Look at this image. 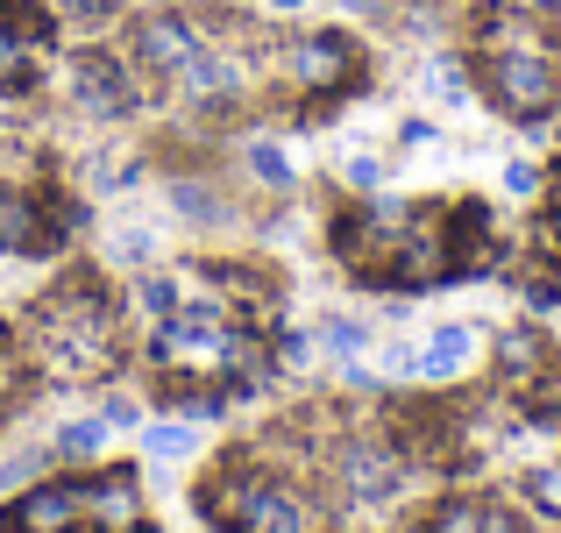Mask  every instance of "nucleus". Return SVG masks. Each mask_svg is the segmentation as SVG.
<instances>
[{"mask_svg":"<svg viewBox=\"0 0 561 533\" xmlns=\"http://www.w3.org/2000/svg\"><path fill=\"white\" fill-rule=\"evenodd\" d=\"M28 355L50 370L57 384H93L122 363V299L100 285L93 271L65 277L57 292H43L28 314Z\"/></svg>","mask_w":561,"mask_h":533,"instance_id":"obj_1","label":"nucleus"},{"mask_svg":"<svg viewBox=\"0 0 561 533\" xmlns=\"http://www.w3.org/2000/svg\"><path fill=\"white\" fill-rule=\"evenodd\" d=\"M199 512L220 533H313V506L256 455H220V469L199 484Z\"/></svg>","mask_w":561,"mask_h":533,"instance_id":"obj_2","label":"nucleus"},{"mask_svg":"<svg viewBox=\"0 0 561 533\" xmlns=\"http://www.w3.org/2000/svg\"><path fill=\"white\" fill-rule=\"evenodd\" d=\"M477 93L491 100L505 122L548 128L561 114V43H526V50H469Z\"/></svg>","mask_w":561,"mask_h":533,"instance_id":"obj_3","label":"nucleus"},{"mask_svg":"<svg viewBox=\"0 0 561 533\" xmlns=\"http://www.w3.org/2000/svg\"><path fill=\"white\" fill-rule=\"evenodd\" d=\"M363 71H370V57H363V43L348 36V29H313V36H299V43L285 50L291 93H306L313 107H328V100L356 93Z\"/></svg>","mask_w":561,"mask_h":533,"instance_id":"obj_4","label":"nucleus"},{"mask_svg":"<svg viewBox=\"0 0 561 533\" xmlns=\"http://www.w3.org/2000/svg\"><path fill=\"white\" fill-rule=\"evenodd\" d=\"M65 86L93 122H128L142 107V79H136V57L122 50H79L65 65Z\"/></svg>","mask_w":561,"mask_h":533,"instance_id":"obj_5","label":"nucleus"},{"mask_svg":"<svg viewBox=\"0 0 561 533\" xmlns=\"http://www.w3.org/2000/svg\"><path fill=\"white\" fill-rule=\"evenodd\" d=\"M334 477H342L348 506H391L405 491V449L383 434H342L334 441Z\"/></svg>","mask_w":561,"mask_h":533,"instance_id":"obj_6","label":"nucleus"},{"mask_svg":"<svg viewBox=\"0 0 561 533\" xmlns=\"http://www.w3.org/2000/svg\"><path fill=\"white\" fill-rule=\"evenodd\" d=\"M71 491H79V506H85V526L142 533V484H136L128 463H85L79 477H71Z\"/></svg>","mask_w":561,"mask_h":533,"instance_id":"obj_7","label":"nucleus"},{"mask_svg":"<svg viewBox=\"0 0 561 533\" xmlns=\"http://www.w3.org/2000/svg\"><path fill=\"white\" fill-rule=\"evenodd\" d=\"M128 57H136L142 71H157V79H179L192 57H199V29L171 8L136 14V22H128Z\"/></svg>","mask_w":561,"mask_h":533,"instance_id":"obj_8","label":"nucleus"},{"mask_svg":"<svg viewBox=\"0 0 561 533\" xmlns=\"http://www.w3.org/2000/svg\"><path fill=\"white\" fill-rule=\"evenodd\" d=\"M79 526H85V506L71 491V477L36 484V491L8 498V512H0V533H79Z\"/></svg>","mask_w":561,"mask_h":533,"instance_id":"obj_9","label":"nucleus"},{"mask_svg":"<svg viewBox=\"0 0 561 533\" xmlns=\"http://www.w3.org/2000/svg\"><path fill=\"white\" fill-rule=\"evenodd\" d=\"M0 249L8 257H50V228H43V192L36 185H0Z\"/></svg>","mask_w":561,"mask_h":533,"instance_id":"obj_10","label":"nucleus"},{"mask_svg":"<svg viewBox=\"0 0 561 533\" xmlns=\"http://www.w3.org/2000/svg\"><path fill=\"white\" fill-rule=\"evenodd\" d=\"M469 363H477V328H469V320H448V328H434L420 342V370H412V377L448 384V377H462Z\"/></svg>","mask_w":561,"mask_h":533,"instance_id":"obj_11","label":"nucleus"},{"mask_svg":"<svg viewBox=\"0 0 561 533\" xmlns=\"http://www.w3.org/2000/svg\"><path fill=\"white\" fill-rule=\"evenodd\" d=\"M548 355H554V342L540 328H505L491 342V363H497V384H505V392H512V384H526L540 363H548Z\"/></svg>","mask_w":561,"mask_h":533,"instance_id":"obj_12","label":"nucleus"},{"mask_svg":"<svg viewBox=\"0 0 561 533\" xmlns=\"http://www.w3.org/2000/svg\"><path fill=\"white\" fill-rule=\"evenodd\" d=\"M179 79H185L192 100H206V107H228V100L242 93V65H234V57H220V50H199Z\"/></svg>","mask_w":561,"mask_h":533,"instance_id":"obj_13","label":"nucleus"},{"mask_svg":"<svg viewBox=\"0 0 561 533\" xmlns=\"http://www.w3.org/2000/svg\"><path fill=\"white\" fill-rule=\"evenodd\" d=\"M0 29H14L22 43L50 50V43H57V8H50V0H0Z\"/></svg>","mask_w":561,"mask_h":533,"instance_id":"obj_14","label":"nucleus"},{"mask_svg":"<svg viewBox=\"0 0 561 533\" xmlns=\"http://www.w3.org/2000/svg\"><path fill=\"white\" fill-rule=\"evenodd\" d=\"M100 449H107V420H65V427H57V441H50V455H57V463H71V469L100 463Z\"/></svg>","mask_w":561,"mask_h":533,"instance_id":"obj_15","label":"nucleus"},{"mask_svg":"<svg viewBox=\"0 0 561 533\" xmlns=\"http://www.w3.org/2000/svg\"><path fill=\"white\" fill-rule=\"evenodd\" d=\"M420 533H483V498H469V491L434 498V512L420 520Z\"/></svg>","mask_w":561,"mask_h":533,"instance_id":"obj_16","label":"nucleus"},{"mask_svg":"<svg viewBox=\"0 0 561 533\" xmlns=\"http://www.w3.org/2000/svg\"><path fill=\"white\" fill-rule=\"evenodd\" d=\"M519 498H526V512H534V520L561 526V463H534L519 477Z\"/></svg>","mask_w":561,"mask_h":533,"instance_id":"obj_17","label":"nucleus"},{"mask_svg":"<svg viewBox=\"0 0 561 533\" xmlns=\"http://www.w3.org/2000/svg\"><path fill=\"white\" fill-rule=\"evenodd\" d=\"M426 93H440L448 107H469L477 100V71L462 57H426Z\"/></svg>","mask_w":561,"mask_h":533,"instance_id":"obj_18","label":"nucleus"},{"mask_svg":"<svg viewBox=\"0 0 561 533\" xmlns=\"http://www.w3.org/2000/svg\"><path fill=\"white\" fill-rule=\"evenodd\" d=\"M28 86H36V43L0 29V93H28Z\"/></svg>","mask_w":561,"mask_h":533,"instance_id":"obj_19","label":"nucleus"},{"mask_svg":"<svg viewBox=\"0 0 561 533\" xmlns=\"http://www.w3.org/2000/svg\"><path fill=\"white\" fill-rule=\"evenodd\" d=\"M242 165H249V178H256V185H271V192H291V185H299V171H291V157L277 150V143H249Z\"/></svg>","mask_w":561,"mask_h":533,"instance_id":"obj_20","label":"nucleus"},{"mask_svg":"<svg viewBox=\"0 0 561 533\" xmlns=\"http://www.w3.org/2000/svg\"><path fill=\"white\" fill-rule=\"evenodd\" d=\"M171 206H179L185 220H228V200H220L214 185H199V178H179V185H171Z\"/></svg>","mask_w":561,"mask_h":533,"instance_id":"obj_21","label":"nucleus"},{"mask_svg":"<svg viewBox=\"0 0 561 533\" xmlns=\"http://www.w3.org/2000/svg\"><path fill=\"white\" fill-rule=\"evenodd\" d=\"M320 349L342 355V363H356V355L370 349V328H363V320H348V314H334V320H320Z\"/></svg>","mask_w":561,"mask_h":533,"instance_id":"obj_22","label":"nucleus"},{"mask_svg":"<svg viewBox=\"0 0 561 533\" xmlns=\"http://www.w3.org/2000/svg\"><path fill=\"white\" fill-rule=\"evenodd\" d=\"M65 22H85V29H107V22H122V0H50Z\"/></svg>","mask_w":561,"mask_h":533,"instance_id":"obj_23","label":"nucleus"},{"mask_svg":"<svg viewBox=\"0 0 561 533\" xmlns=\"http://www.w3.org/2000/svg\"><path fill=\"white\" fill-rule=\"evenodd\" d=\"M142 441H150V455H164V463H179V455H192V427H185V420H157Z\"/></svg>","mask_w":561,"mask_h":533,"instance_id":"obj_24","label":"nucleus"},{"mask_svg":"<svg viewBox=\"0 0 561 533\" xmlns=\"http://www.w3.org/2000/svg\"><path fill=\"white\" fill-rule=\"evenodd\" d=\"M505 192H512V200H534V192H548V171L526 165V157H512V165H505Z\"/></svg>","mask_w":561,"mask_h":533,"instance_id":"obj_25","label":"nucleus"},{"mask_svg":"<svg viewBox=\"0 0 561 533\" xmlns=\"http://www.w3.org/2000/svg\"><path fill=\"white\" fill-rule=\"evenodd\" d=\"M483 533H534L512 498H483Z\"/></svg>","mask_w":561,"mask_h":533,"instance_id":"obj_26","label":"nucleus"},{"mask_svg":"<svg viewBox=\"0 0 561 533\" xmlns=\"http://www.w3.org/2000/svg\"><path fill=\"white\" fill-rule=\"evenodd\" d=\"M142 306H150V314H157V320H164V314H179V306H185V292H179V277H142Z\"/></svg>","mask_w":561,"mask_h":533,"instance_id":"obj_27","label":"nucleus"},{"mask_svg":"<svg viewBox=\"0 0 561 533\" xmlns=\"http://www.w3.org/2000/svg\"><path fill=\"white\" fill-rule=\"evenodd\" d=\"M526 306H534V314H561V271H540V277H526Z\"/></svg>","mask_w":561,"mask_h":533,"instance_id":"obj_28","label":"nucleus"},{"mask_svg":"<svg viewBox=\"0 0 561 533\" xmlns=\"http://www.w3.org/2000/svg\"><path fill=\"white\" fill-rule=\"evenodd\" d=\"M0 185H36V165L22 143H0Z\"/></svg>","mask_w":561,"mask_h":533,"instance_id":"obj_29","label":"nucleus"},{"mask_svg":"<svg viewBox=\"0 0 561 533\" xmlns=\"http://www.w3.org/2000/svg\"><path fill=\"white\" fill-rule=\"evenodd\" d=\"M342 185H356V192H377L383 185V165H377V157H348V165H342Z\"/></svg>","mask_w":561,"mask_h":533,"instance_id":"obj_30","label":"nucleus"},{"mask_svg":"<svg viewBox=\"0 0 561 533\" xmlns=\"http://www.w3.org/2000/svg\"><path fill=\"white\" fill-rule=\"evenodd\" d=\"M43 463H50V449H22V455H8V463H0V484H28Z\"/></svg>","mask_w":561,"mask_h":533,"instance_id":"obj_31","label":"nucleus"},{"mask_svg":"<svg viewBox=\"0 0 561 533\" xmlns=\"http://www.w3.org/2000/svg\"><path fill=\"white\" fill-rule=\"evenodd\" d=\"M100 420H107V427H136L142 412H136V398H107V412H100Z\"/></svg>","mask_w":561,"mask_h":533,"instance_id":"obj_32","label":"nucleus"},{"mask_svg":"<svg viewBox=\"0 0 561 533\" xmlns=\"http://www.w3.org/2000/svg\"><path fill=\"white\" fill-rule=\"evenodd\" d=\"M263 8H271V14H299L306 0H263Z\"/></svg>","mask_w":561,"mask_h":533,"instance_id":"obj_33","label":"nucleus"},{"mask_svg":"<svg viewBox=\"0 0 561 533\" xmlns=\"http://www.w3.org/2000/svg\"><path fill=\"white\" fill-rule=\"evenodd\" d=\"M534 8H548V0H534Z\"/></svg>","mask_w":561,"mask_h":533,"instance_id":"obj_34","label":"nucleus"}]
</instances>
